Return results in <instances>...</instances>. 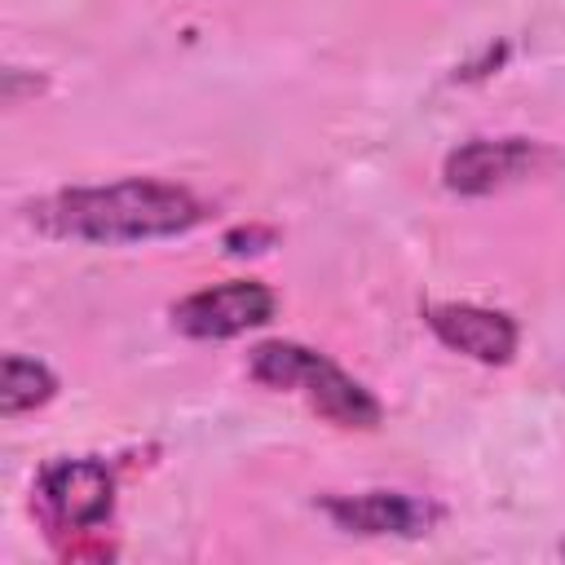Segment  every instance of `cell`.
I'll list each match as a JSON object with an SVG mask.
<instances>
[{"label":"cell","instance_id":"obj_1","mask_svg":"<svg viewBox=\"0 0 565 565\" xmlns=\"http://www.w3.org/2000/svg\"><path fill=\"white\" fill-rule=\"evenodd\" d=\"M31 225L49 238L75 243H146V238H177L194 230L207 207L199 194L154 177H124L110 185H75L57 190L26 207Z\"/></svg>","mask_w":565,"mask_h":565},{"label":"cell","instance_id":"obj_2","mask_svg":"<svg viewBox=\"0 0 565 565\" xmlns=\"http://www.w3.org/2000/svg\"><path fill=\"white\" fill-rule=\"evenodd\" d=\"M247 375L265 388L278 393H300L309 402V411H318L327 424L349 428V433H371L384 419L380 397L353 380L349 371H340L327 353L296 344V340H265L247 353Z\"/></svg>","mask_w":565,"mask_h":565},{"label":"cell","instance_id":"obj_3","mask_svg":"<svg viewBox=\"0 0 565 565\" xmlns=\"http://www.w3.org/2000/svg\"><path fill=\"white\" fill-rule=\"evenodd\" d=\"M31 494L49 534H93L115 516V468L93 455L49 459Z\"/></svg>","mask_w":565,"mask_h":565},{"label":"cell","instance_id":"obj_4","mask_svg":"<svg viewBox=\"0 0 565 565\" xmlns=\"http://www.w3.org/2000/svg\"><path fill=\"white\" fill-rule=\"evenodd\" d=\"M278 296L256 278H230L199 287L172 305V327L190 340H234L274 318Z\"/></svg>","mask_w":565,"mask_h":565},{"label":"cell","instance_id":"obj_5","mask_svg":"<svg viewBox=\"0 0 565 565\" xmlns=\"http://www.w3.org/2000/svg\"><path fill=\"white\" fill-rule=\"evenodd\" d=\"M552 163V150L530 137H472L455 146L441 163V181L455 194H494L525 177H539Z\"/></svg>","mask_w":565,"mask_h":565},{"label":"cell","instance_id":"obj_6","mask_svg":"<svg viewBox=\"0 0 565 565\" xmlns=\"http://www.w3.org/2000/svg\"><path fill=\"white\" fill-rule=\"evenodd\" d=\"M318 508L349 534H393V539H419L433 530V521L441 516L428 499L406 494V490H362V494H327L318 499Z\"/></svg>","mask_w":565,"mask_h":565},{"label":"cell","instance_id":"obj_7","mask_svg":"<svg viewBox=\"0 0 565 565\" xmlns=\"http://www.w3.org/2000/svg\"><path fill=\"white\" fill-rule=\"evenodd\" d=\"M424 327L455 353L481 362V366H503L512 362L521 331L503 309H486V305H424Z\"/></svg>","mask_w":565,"mask_h":565},{"label":"cell","instance_id":"obj_8","mask_svg":"<svg viewBox=\"0 0 565 565\" xmlns=\"http://www.w3.org/2000/svg\"><path fill=\"white\" fill-rule=\"evenodd\" d=\"M57 397V375L35 362V358H22V353H9L4 358V375H0V415H26V411H40Z\"/></svg>","mask_w":565,"mask_h":565},{"label":"cell","instance_id":"obj_9","mask_svg":"<svg viewBox=\"0 0 565 565\" xmlns=\"http://www.w3.org/2000/svg\"><path fill=\"white\" fill-rule=\"evenodd\" d=\"M274 230H256V225H238V230H230L225 234V252H265V247H274Z\"/></svg>","mask_w":565,"mask_h":565},{"label":"cell","instance_id":"obj_10","mask_svg":"<svg viewBox=\"0 0 565 565\" xmlns=\"http://www.w3.org/2000/svg\"><path fill=\"white\" fill-rule=\"evenodd\" d=\"M561 556H565V547H561Z\"/></svg>","mask_w":565,"mask_h":565}]
</instances>
